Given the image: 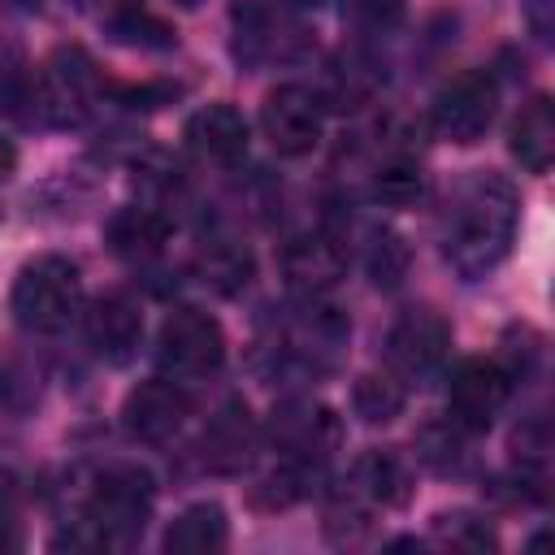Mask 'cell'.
I'll use <instances>...</instances> for the list:
<instances>
[{
	"instance_id": "16",
	"label": "cell",
	"mask_w": 555,
	"mask_h": 555,
	"mask_svg": "<svg viewBox=\"0 0 555 555\" xmlns=\"http://www.w3.org/2000/svg\"><path fill=\"white\" fill-rule=\"evenodd\" d=\"M186 143L208 165H238L247 156V121L234 104H204L186 117Z\"/></svg>"
},
{
	"instance_id": "18",
	"label": "cell",
	"mask_w": 555,
	"mask_h": 555,
	"mask_svg": "<svg viewBox=\"0 0 555 555\" xmlns=\"http://www.w3.org/2000/svg\"><path fill=\"white\" fill-rule=\"evenodd\" d=\"M351 494H360L373 512L377 507H403L408 499H412V473H408V464L395 455V451H364L356 464H351V473H347V481H343Z\"/></svg>"
},
{
	"instance_id": "12",
	"label": "cell",
	"mask_w": 555,
	"mask_h": 555,
	"mask_svg": "<svg viewBox=\"0 0 555 555\" xmlns=\"http://www.w3.org/2000/svg\"><path fill=\"white\" fill-rule=\"evenodd\" d=\"M256 447H260V429L247 412V403H225L208 416L204 434H199V460L208 473L217 477H238L251 468L256 460Z\"/></svg>"
},
{
	"instance_id": "2",
	"label": "cell",
	"mask_w": 555,
	"mask_h": 555,
	"mask_svg": "<svg viewBox=\"0 0 555 555\" xmlns=\"http://www.w3.org/2000/svg\"><path fill=\"white\" fill-rule=\"evenodd\" d=\"M9 308L30 334H61L82 308V273L69 256H35L17 269Z\"/></svg>"
},
{
	"instance_id": "9",
	"label": "cell",
	"mask_w": 555,
	"mask_h": 555,
	"mask_svg": "<svg viewBox=\"0 0 555 555\" xmlns=\"http://www.w3.org/2000/svg\"><path fill=\"white\" fill-rule=\"evenodd\" d=\"M451 351V325L434 308H408L386 334V360L399 382H425Z\"/></svg>"
},
{
	"instance_id": "4",
	"label": "cell",
	"mask_w": 555,
	"mask_h": 555,
	"mask_svg": "<svg viewBox=\"0 0 555 555\" xmlns=\"http://www.w3.org/2000/svg\"><path fill=\"white\" fill-rule=\"evenodd\" d=\"M156 364L178 382L217 373L225 364L221 321L204 308H173L156 334Z\"/></svg>"
},
{
	"instance_id": "28",
	"label": "cell",
	"mask_w": 555,
	"mask_h": 555,
	"mask_svg": "<svg viewBox=\"0 0 555 555\" xmlns=\"http://www.w3.org/2000/svg\"><path fill=\"white\" fill-rule=\"evenodd\" d=\"M108 35L126 48H173V30L139 4H126V9L108 13Z\"/></svg>"
},
{
	"instance_id": "30",
	"label": "cell",
	"mask_w": 555,
	"mask_h": 555,
	"mask_svg": "<svg viewBox=\"0 0 555 555\" xmlns=\"http://www.w3.org/2000/svg\"><path fill=\"white\" fill-rule=\"evenodd\" d=\"M0 395H4L9 408L26 412V408L39 399V382H35L17 360H4V364H0Z\"/></svg>"
},
{
	"instance_id": "10",
	"label": "cell",
	"mask_w": 555,
	"mask_h": 555,
	"mask_svg": "<svg viewBox=\"0 0 555 555\" xmlns=\"http://www.w3.org/2000/svg\"><path fill=\"white\" fill-rule=\"evenodd\" d=\"M507 395H512V377L503 373L499 360H464L447 386V416L468 434H481L494 425Z\"/></svg>"
},
{
	"instance_id": "1",
	"label": "cell",
	"mask_w": 555,
	"mask_h": 555,
	"mask_svg": "<svg viewBox=\"0 0 555 555\" xmlns=\"http://www.w3.org/2000/svg\"><path fill=\"white\" fill-rule=\"evenodd\" d=\"M516 225H520V191L494 169H473L451 186L438 212L442 260L464 282H481L507 260L516 243Z\"/></svg>"
},
{
	"instance_id": "20",
	"label": "cell",
	"mask_w": 555,
	"mask_h": 555,
	"mask_svg": "<svg viewBox=\"0 0 555 555\" xmlns=\"http://www.w3.org/2000/svg\"><path fill=\"white\" fill-rule=\"evenodd\" d=\"M512 156L529 173H546L555 160V108L546 95H533L512 121Z\"/></svg>"
},
{
	"instance_id": "17",
	"label": "cell",
	"mask_w": 555,
	"mask_h": 555,
	"mask_svg": "<svg viewBox=\"0 0 555 555\" xmlns=\"http://www.w3.org/2000/svg\"><path fill=\"white\" fill-rule=\"evenodd\" d=\"M104 243L113 256H121L126 264H152L165 243H169V221L160 208H147V204H130V208H117L104 225Z\"/></svg>"
},
{
	"instance_id": "24",
	"label": "cell",
	"mask_w": 555,
	"mask_h": 555,
	"mask_svg": "<svg viewBox=\"0 0 555 555\" xmlns=\"http://www.w3.org/2000/svg\"><path fill=\"white\" fill-rule=\"evenodd\" d=\"M429 546H442V551H494L499 533L477 512H438L429 520Z\"/></svg>"
},
{
	"instance_id": "7",
	"label": "cell",
	"mask_w": 555,
	"mask_h": 555,
	"mask_svg": "<svg viewBox=\"0 0 555 555\" xmlns=\"http://www.w3.org/2000/svg\"><path fill=\"white\" fill-rule=\"evenodd\" d=\"M343 438V421L321 399H282L269 416V442L282 451V460L295 464H325L330 451Z\"/></svg>"
},
{
	"instance_id": "15",
	"label": "cell",
	"mask_w": 555,
	"mask_h": 555,
	"mask_svg": "<svg viewBox=\"0 0 555 555\" xmlns=\"http://www.w3.org/2000/svg\"><path fill=\"white\" fill-rule=\"evenodd\" d=\"M43 87V108H48V126H74L87 117L91 95H95V74L91 61L78 48H61L48 61V74L39 78Z\"/></svg>"
},
{
	"instance_id": "5",
	"label": "cell",
	"mask_w": 555,
	"mask_h": 555,
	"mask_svg": "<svg viewBox=\"0 0 555 555\" xmlns=\"http://www.w3.org/2000/svg\"><path fill=\"white\" fill-rule=\"evenodd\" d=\"M230 26H234V61L247 69L260 65H282L308 52V35L304 26H295L291 13L264 4V0H238L230 9Z\"/></svg>"
},
{
	"instance_id": "11",
	"label": "cell",
	"mask_w": 555,
	"mask_h": 555,
	"mask_svg": "<svg viewBox=\"0 0 555 555\" xmlns=\"http://www.w3.org/2000/svg\"><path fill=\"white\" fill-rule=\"evenodd\" d=\"M191 416V395L178 377H147L121 403V425L139 442H169Z\"/></svg>"
},
{
	"instance_id": "33",
	"label": "cell",
	"mask_w": 555,
	"mask_h": 555,
	"mask_svg": "<svg viewBox=\"0 0 555 555\" xmlns=\"http://www.w3.org/2000/svg\"><path fill=\"white\" fill-rule=\"evenodd\" d=\"M22 546V520H17V503L13 494L0 486V551H17Z\"/></svg>"
},
{
	"instance_id": "36",
	"label": "cell",
	"mask_w": 555,
	"mask_h": 555,
	"mask_svg": "<svg viewBox=\"0 0 555 555\" xmlns=\"http://www.w3.org/2000/svg\"><path fill=\"white\" fill-rule=\"evenodd\" d=\"M173 4H178V9H199L204 0H173Z\"/></svg>"
},
{
	"instance_id": "8",
	"label": "cell",
	"mask_w": 555,
	"mask_h": 555,
	"mask_svg": "<svg viewBox=\"0 0 555 555\" xmlns=\"http://www.w3.org/2000/svg\"><path fill=\"white\" fill-rule=\"evenodd\" d=\"M260 130L278 156H308L325 130V104L304 82H282L260 104Z\"/></svg>"
},
{
	"instance_id": "13",
	"label": "cell",
	"mask_w": 555,
	"mask_h": 555,
	"mask_svg": "<svg viewBox=\"0 0 555 555\" xmlns=\"http://www.w3.org/2000/svg\"><path fill=\"white\" fill-rule=\"evenodd\" d=\"M343 273H347V247L334 230H308L282 247V278L299 295H325L338 286Z\"/></svg>"
},
{
	"instance_id": "21",
	"label": "cell",
	"mask_w": 555,
	"mask_h": 555,
	"mask_svg": "<svg viewBox=\"0 0 555 555\" xmlns=\"http://www.w3.org/2000/svg\"><path fill=\"white\" fill-rule=\"evenodd\" d=\"M416 460H421L429 473H438V477H460V473H468V464H473L468 429L455 425L451 416L425 425V429L416 434Z\"/></svg>"
},
{
	"instance_id": "26",
	"label": "cell",
	"mask_w": 555,
	"mask_h": 555,
	"mask_svg": "<svg viewBox=\"0 0 555 555\" xmlns=\"http://www.w3.org/2000/svg\"><path fill=\"white\" fill-rule=\"evenodd\" d=\"M321 464H295V460H282V468H273L269 477H260L251 486V503L264 507V512H278V507H291L308 494L312 477H317Z\"/></svg>"
},
{
	"instance_id": "27",
	"label": "cell",
	"mask_w": 555,
	"mask_h": 555,
	"mask_svg": "<svg viewBox=\"0 0 555 555\" xmlns=\"http://www.w3.org/2000/svg\"><path fill=\"white\" fill-rule=\"evenodd\" d=\"M408 264H412L408 243L395 230H377L369 238V247H364V273L373 278L377 291H399L403 278H408Z\"/></svg>"
},
{
	"instance_id": "31",
	"label": "cell",
	"mask_w": 555,
	"mask_h": 555,
	"mask_svg": "<svg viewBox=\"0 0 555 555\" xmlns=\"http://www.w3.org/2000/svg\"><path fill=\"white\" fill-rule=\"evenodd\" d=\"M356 22H364L369 30H390L403 13V0H351Z\"/></svg>"
},
{
	"instance_id": "14",
	"label": "cell",
	"mask_w": 555,
	"mask_h": 555,
	"mask_svg": "<svg viewBox=\"0 0 555 555\" xmlns=\"http://www.w3.org/2000/svg\"><path fill=\"white\" fill-rule=\"evenodd\" d=\"M87 343L100 360L126 364L143 343V308L126 291H108L87 308Z\"/></svg>"
},
{
	"instance_id": "3",
	"label": "cell",
	"mask_w": 555,
	"mask_h": 555,
	"mask_svg": "<svg viewBox=\"0 0 555 555\" xmlns=\"http://www.w3.org/2000/svg\"><path fill=\"white\" fill-rule=\"evenodd\" d=\"M152 507H156L152 473L139 468V464H108L95 477L82 516L91 520V529L100 533L104 546H130L147 529Z\"/></svg>"
},
{
	"instance_id": "23",
	"label": "cell",
	"mask_w": 555,
	"mask_h": 555,
	"mask_svg": "<svg viewBox=\"0 0 555 555\" xmlns=\"http://www.w3.org/2000/svg\"><path fill=\"white\" fill-rule=\"evenodd\" d=\"M408 403V390L395 373H364L351 386V408L364 425H390Z\"/></svg>"
},
{
	"instance_id": "34",
	"label": "cell",
	"mask_w": 555,
	"mask_h": 555,
	"mask_svg": "<svg viewBox=\"0 0 555 555\" xmlns=\"http://www.w3.org/2000/svg\"><path fill=\"white\" fill-rule=\"evenodd\" d=\"M13 165H17V152H13V143L0 134V178H9V173H13Z\"/></svg>"
},
{
	"instance_id": "19",
	"label": "cell",
	"mask_w": 555,
	"mask_h": 555,
	"mask_svg": "<svg viewBox=\"0 0 555 555\" xmlns=\"http://www.w3.org/2000/svg\"><path fill=\"white\" fill-rule=\"evenodd\" d=\"M169 555H217L230 546V520L221 512V503H191L182 507L160 542Z\"/></svg>"
},
{
	"instance_id": "35",
	"label": "cell",
	"mask_w": 555,
	"mask_h": 555,
	"mask_svg": "<svg viewBox=\"0 0 555 555\" xmlns=\"http://www.w3.org/2000/svg\"><path fill=\"white\" fill-rule=\"evenodd\" d=\"M286 4H295V9H317L321 0H286Z\"/></svg>"
},
{
	"instance_id": "29",
	"label": "cell",
	"mask_w": 555,
	"mask_h": 555,
	"mask_svg": "<svg viewBox=\"0 0 555 555\" xmlns=\"http://www.w3.org/2000/svg\"><path fill=\"white\" fill-rule=\"evenodd\" d=\"M0 108L22 121V126H48V108H43V87L30 74H9L0 82Z\"/></svg>"
},
{
	"instance_id": "32",
	"label": "cell",
	"mask_w": 555,
	"mask_h": 555,
	"mask_svg": "<svg viewBox=\"0 0 555 555\" xmlns=\"http://www.w3.org/2000/svg\"><path fill=\"white\" fill-rule=\"evenodd\" d=\"M520 9H525L529 35L551 43V35H555V0H520Z\"/></svg>"
},
{
	"instance_id": "22",
	"label": "cell",
	"mask_w": 555,
	"mask_h": 555,
	"mask_svg": "<svg viewBox=\"0 0 555 555\" xmlns=\"http://www.w3.org/2000/svg\"><path fill=\"white\" fill-rule=\"evenodd\" d=\"M195 269H199V278H204V286H212L217 295H238V291L251 282V273H256V260H251V251H247L243 243H234V238H212V243H204Z\"/></svg>"
},
{
	"instance_id": "25",
	"label": "cell",
	"mask_w": 555,
	"mask_h": 555,
	"mask_svg": "<svg viewBox=\"0 0 555 555\" xmlns=\"http://www.w3.org/2000/svg\"><path fill=\"white\" fill-rule=\"evenodd\" d=\"M421 191H425V173H421L416 156L390 152V156L377 160V169H373V195H377L382 204L403 208V204L421 199Z\"/></svg>"
},
{
	"instance_id": "6",
	"label": "cell",
	"mask_w": 555,
	"mask_h": 555,
	"mask_svg": "<svg viewBox=\"0 0 555 555\" xmlns=\"http://www.w3.org/2000/svg\"><path fill=\"white\" fill-rule=\"evenodd\" d=\"M494 108H499V87L486 69H464L455 74L438 95H434V108H429V121L438 130V139L447 143H477L490 121H494Z\"/></svg>"
}]
</instances>
